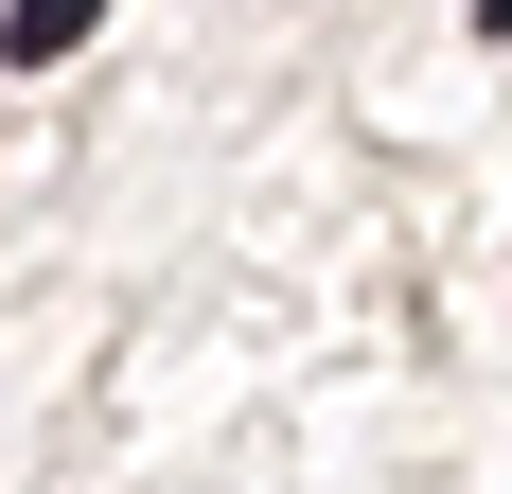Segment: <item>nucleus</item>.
<instances>
[{"label": "nucleus", "mask_w": 512, "mask_h": 494, "mask_svg": "<svg viewBox=\"0 0 512 494\" xmlns=\"http://www.w3.org/2000/svg\"><path fill=\"white\" fill-rule=\"evenodd\" d=\"M89 18H106V0H0V53H18V71H53Z\"/></svg>", "instance_id": "nucleus-1"}]
</instances>
